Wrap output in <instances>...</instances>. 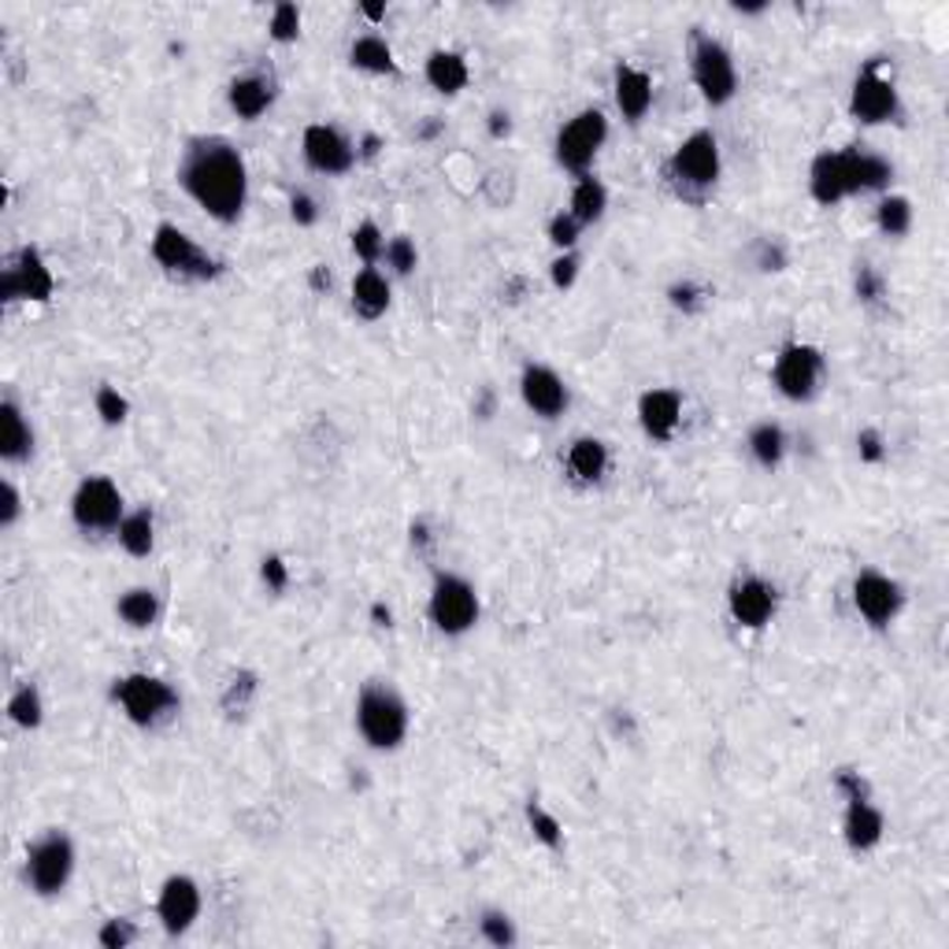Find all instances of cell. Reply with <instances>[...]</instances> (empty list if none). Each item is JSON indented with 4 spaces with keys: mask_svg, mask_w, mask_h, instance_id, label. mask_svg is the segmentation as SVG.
<instances>
[{
    "mask_svg": "<svg viewBox=\"0 0 949 949\" xmlns=\"http://www.w3.org/2000/svg\"><path fill=\"white\" fill-rule=\"evenodd\" d=\"M301 152H304L308 168H312L316 174H327V179H334V174H349L352 163H357V146H352V141L330 123L304 127Z\"/></svg>",
    "mask_w": 949,
    "mask_h": 949,
    "instance_id": "16",
    "label": "cell"
},
{
    "mask_svg": "<svg viewBox=\"0 0 949 949\" xmlns=\"http://www.w3.org/2000/svg\"><path fill=\"white\" fill-rule=\"evenodd\" d=\"M842 168H846V186L849 197L853 193H882L893 179V168L876 152H865L857 146L842 149Z\"/></svg>",
    "mask_w": 949,
    "mask_h": 949,
    "instance_id": "24",
    "label": "cell"
},
{
    "mask_svg": "<svg viewBox=\"0 0 949 949\" xmlns=\"http://www.w3.org/2000/svg\"><path fill=\"white\" fill-rule=\"evenodd\" d=\"M390 308V279L379 268H360L352 279V312L360 319H379Z\"/></svg>",
    "mask_w": 949,
    "mask_h": 949,
    "instance_id": "28",
    "label": "cell"
},
{
    "mask_svg": "<svg viewBox=\"0 0 949 949\" xmlns=\"http://www.w3.org/2000/svg\"><path fill=\"white\" fill-rule=\"evenodd\" d=\"M720 141L712 130H693L676 146L668 160V179L687 201H705V193L720 182Z\"/></svg>",
    "mask_w": 949,
    "mask_h": 949,
    "instance_id": "4",
    "label": "cell"
},
{
    "mask_svg": "<svg viewBox=\"0 0 949 949\" xmlns=\"http://www.w3.org/2000/svg\"><path fill=\"white\" fill-rule=\"evenodd\" d=\"M757 268L760 271H782L787 268V249H782L776 238H760L757 241Z\"/></svg>",
    "mask_w": 949,
    "mask_h": 949,
    "instance_id": "49",
    "label": "cell"
},
{
    "mask_svg": "<svg viewBox=\"0 0 949 949\" xmlns=\"http://www.w3.org/2000/svg\"><path fill=\"white\" fill-rule=\"evenodd\" d=\"M823 374H827V357L823 349L809 346V341H793L776 357V368H771V382L776 390L787 397V401L801 404V401H812L823 386Z\"/></svg>",
    "mask_w": 949,
    "mask_h": 949,
    "instance_id": "12",
    "label": "cell"
},
{
    "mask_svg": "<svg viewBox=\"0 0 949 949\" xmlns=\"http://www.w3.org/2000/svg\"><path fill=\"white\" fill-rule=\"evenodd\" d=\"M876 223L887 238H905L912 230V201L901 193L882 197L879 208H876Z\"/></svg>",
    "mask_w": 949,
    "mask_h": 949,
    "instance_id": "35",
    "label": "cell"
},
{
    "mask_svg": "<svg viewBox=\"0 0 949 949\" xmlns=\"http://www.w3.org/2000/svg\"><path fill=\"white\" fill-rule=\"evenodd\" d=\"M57 293V274L41 257L38 246H23L19 252H12L0 271V301L4 304H16V301H27V304H46L52 301Z\"/></svg>",
    "mask_w": 949,
    "mask_h": 949,
    "instance_id": "10",
    "label": "cell"
},
{
    "mask_svg": "<svg viewBox=\"0 0 949 949\" xmlns=\"http://www.w3.org/2000/svg\"><path fill=\"white\" fill-rule=\"evenodd\" d=\"M290 219H293L297 227H312L316 219H319V204H316V197H312V193H304V190L290 193Z\"/></svg>",
    "mask_w": 949,
    "mask_h": 949,
    "instance_id": "51",
    "label": "cell"
},
{
    "mask_svg": "<svg viewBox=\"0 0 949 949\" xmlns=\"http://www.w3.org/2000/svg\"><path fill=\"white\" fill-rule=\"evenodd\" d=\"M382 260H386V268H390L393 274H412L416 263H419V249H416V241L408 234H397V238L386 241Z\"/></svg>",
    "mask_w": 949,
    "mask_h": 949,
    "instance_id": "41",
    "label": "cell"
},
{
    "mask_svg": "<svg viewBox=\"0 0 949 949\" xmlns=\"http://www.w3.org/2000/svg\"><path fill=\"white\" fill-rule=\"evenodd\" d=\"M565 463H568L571 479L593 487V482H601L605 471H609V446H605L601 438H576L568 446Z\"/></svg>",
    "mask_w": 949,
    "mask_h": 949,
    "instance_id": "26",
    "label": "cell"
},
{
    "mask_svg": "<svg viewBox=\"0 0 949 949\" xmlns=\"http://www.w3.org/2000/svg\"><path fill=\"white\" fill-rule=\"evenodd\" d=\"M260 579H263V587H268V590L282 593L286 587H290V568H286V560H282V557H263V565H260Z\"/></svg>",
    "mask_w": 949,
    "mask_h": 949,
    "instance_id": "50",
    "label": "cell"
},
{
    "mask_svg": "<svg viewBox=\"0 0 949 949\" xmlns=\"http://www.w3.org/2000/svg\"><path fill=\"white\" fill-rule=\"evenodd\" d=\"M857 452L865 463H882V457H887V441H882V434L876 427H868L857 434Z\"/></svg>",
    "mask_w": 949,
    "mask_h": 949,
    "instance_id": "52",
    "label": "cell"
},
{
    "mask_svg": "<svg viewBox=\"0 0 949 949\" xmlns=\"http://www.w3.org/2000/svg\"><path fill=\"white\" fill-rule=\"evenodd\" d=\"M74 842L68 831L52 827L41 838L27 846V882L38 898H57V893L68 890V882L74 876Z\"/></svg>",
    "mask_w": 949,
    "mask_h": 949,
    "instance_id": "5",
    "label": "cell"
},
{
    "mask_svg": "<svg viewBox=\"0 0 949 949\" xmlns=\"http://www.w3.org/2000/svg\"><path fill=\"white\" fill-rule=\"evenodd\" d=\"M19 516H23V493L12 479H4L0 482V531H12Z\"/></svg>",
    "mask_w": 949,
    "mask_h": 949,
    "instance_id": "45",
    "label": "cell"
},
{
    "mask_svg": "<svg viewBox=\"0 0 949 949\" xmlns=\"http://www.w3.org/2000/svg\"><path fill=\"white\" fill-rule=\"evenodd\" d=\"M690 74H693V86L701 90V97L709 101L712 108H723L735 101L738 93V68H735V57L727 52V46H720L716 38L709 34H693V46H690Z\"/></svg>",
    "mask_w": 949,
    "mask_h": 949,
    "instance_id": "8",
    "label": "cell"
},
{
    "mask_svg": "<svg viewBox=\"0 0 949 949\" xmlns=\"http://www.w3.org/2000/svg\"><path fill=\"white\" fill-rule=\"evenodd\" d=\"M898 112H901L898 86H893L890 79H882L879 60H871L853 82V93H849V116L865 127H879V123L898 119Z\"/></svg>",
    "mask_w": 949,
    "mask_h": 949,
    "instance_id": "14",
    "label": "cell"
},
{
    "mask_svg": "<svg viewBox=\"0 0 949 949\" xmlns=\"http://www.w3.org/2000/svg\"><path fill=\"white\" fill-rule=\"evenodd\" d=\"M379 149H382V141H379V138H374V134H363L360 149H357V160H360V157H363V160L379 157Z\"/></svg>",
    "mask_w": 949,
    "mask_h": 949,
    "instance_id": "55",
    "label": "cell"
},
{
    "mask_svg": "<svg viewBox=\"0 0 949 949\" xmlns=\"http://www.w3.org/2000/svg\"><path fill=\"white\" fill-rule=\"evenodd\" d=\"M408 720H412L408 705L390 682L379 679L363 682L357 693V731L371 749H379V753L401 749V742L408 738Z\"/></svg>",
    "mask_w": 949,
    "mask_h": 949,
    "instance_id": "2",
    "label": "cell"
},
{
    "mask_svg": "<svg viewBox=\"0 0 949 949\" xmlns=\"http://www.w3.org/2000/svg\"><path fill=\"white\" fill-rule=\"evenodd\" d=\"M668 301L676 308H682V312H698V308L709 301V290L698 286V282H690V279H682V282H676L668 290Z\"/></svg>",
    "mask_w": 949,
    "mask_h": 949,
    "instance_id": "46",
    "label": "cell"
},
{
    "mask_svg": "<svg viewBox=\"0 0 949 949\" xmlns=\"http://www.w3.org/2000/svg\"><path fill=\"white\" fill-rule=\"evenodd\" d=\"M749 452H753V460L760 463V468L776 471L782 457H787V430H782L779 423H771V419H765V423H757L753 430H749L746 438Z\"/></svg>",
    "mask_w": 949,
    "mask_h": 949,
    "instance_id": "32",
    "label": "cell"
},
{
    "mask_svg": "<svg viewBox=\"0 0 949 949\" xmlns=\"http://www.w3.org/2000/svg\"><path fill=\"white\" fill-rule=\"evenodd\" d=\"M127 501L108 474H86L71 493V520L79 531H119Z\"/></svg>",
    "mask_w": 949,
    "mask_h": 949,
    "instance_id": "11",
    "label": "cell"
},
{
    "mask_svg": "<svg viewBox=\"0 0 949 949\" xmlns=\"http://www.w3.org/2000/svg\"><path fill=\"white\" fill-rule=\"evenodd\" d=\"M312 286H316V290H330V271L323 268V263H316V271H312Z\"/></svg>",
    "mask_w": 949,
    "mask_h": 949,
    "instance_id": "57",
    "label": "cell"
},
{
    "mask_svg": "<svg viewBox=\"0 0 949 949\" xmlns=\"http://www.w3.org/2000/svg\"><path fill=\"white\" fill-rule=\"evenodd\" d=\"M438 130H441V123H438L434 116H430V123H423V127H419V130H416V138H423V141H427V138H434Z\"/></svg>",
    "mask_w": 949,
    "mask_h": 949,
    "instance_id": "59",
    "label": "cell"
},
{
    "mask_svg": "<svg viewBox=\"0 0 949 949\" xmlns=\"http://www.w3.org/2000/svg\"><path fill=\"white\" fill-rule=\"evenodd\" d=\"M605 208H609V190H605V182L593 179V174H582L576 182V190H571L568 212L576 216L582 227H590L605 216Z\"/></svg>",
    "mask_w": 949,
    "mask_h": 949,
    "instance_id": "33",
    "label": "cell"
},
{
    "mask_svg": "<svg viewBox=\"0 0 949 949\" xmlns=\"http://www.w3.org/2000/svg\"><path fill=\"white\" fill-rule=\"evenodd\" d=\"M257 690H260V682H257V676H252V671H238L234 679L227 682V690H223V712L230 716V720H234V716H241L252 705V698H257Z\"/></svg>",
    "mask_w": 949,
    "mask_h": 949,
    "instance_id": "37",
    "label": "cell"
},
{
    "mask_svg": "<svg viewBox=\"0 0 949 949\" xmlns=\"http://www.w3.org/2000/svg\"><path fill=\"white\" fill-rule=\"evenodd\" d=\"M430 623L438 627L441 635L457 638L468 635L474 623H479V593L463 576L457 571H438L434 587H430Z\"/></svg>",
    "mask_w": 949,
    "mask_h": 949,
    "instance_id": "7",
    "label": "cell"
},
{
    "mask_svg": "<svg viewBox=\"0 0 949 949\" xmlns=\"http://www.w3.org/2000/svg\"><path fill=\"white\" fill-rule=\"evenodd\" d=\"M735 12H749V16H757V12H765V4H735Z\"/></svg>",
    "mask_w": 949,
    "mask_h": 949,
    "instance_id": "61",
    "label": "cell"
},
{
    "mask_svg": "<svg viewBox=\"0 0 949 949\" xmlns=\"http://www.w3.org/2000/svg\"><path fill=\"white\" fill-rule=\"evenodd\" d=\"M487 130H490V138H509L512 134V116L509 112H501V108H493L490 112V119H487Z\"/></svg>",
    "mask_w": 949,
    "mask_h": 949,
    "instance_id": "54",
    "label": "cell"
},
{
    "mask_svg": "<svg viewBox=\"0 0 949 949\" xmlns=\"http://www.w3.org/2000/svg\"><path fill=\"white\" fill-rule=\"evenodd\" d=\"M112 698L119 709H123L127 720L134 727H146V731L171 723L182 709L179 690H174L168 679L149 676V671H130V676L116 679Z\"/></svg>",
    "mask_w": 949,
    "mask_h": 949,
    "instance_id": "3",
    "label": "cell"
},
{
    "mask_svg": "<svg viewBox=\"0 0 949 949\" xmlns=\"http://www.w3.org/2000/svg\"><path fill=\"white\" fill-rule=\"evenodd\" d=\"M682 419V393L668 390V386H657V390H646L638 397V423H642L646 438L653 441H671L679 430Z\"/></svg>",
    "mask_w": 949,
    "mask_h": 949,
    "instance_id": "19",
    "label": "cell"
},
{
    "mask_svg": "<svg viewBox=\"0 0 949 949\" xmlns=\"http://www.w3.org/2000/svg\"><path fill=\"white\" fill-rule=\"evenodd\" d=\"M271 38L279 41V46H290V41L301 38V8L297 4H274L271 8Z\"/></svg>",
    "mask_w": 949,
    "mask_h": 949,
    "instance_id": "42",
    "label": "cell"
},
{
    "mask_svg": "<svg viewBox=\"0 0 949 949\" xmlns=\"http://www.w3.org/2000/svg\"><path fill=\"white\" fill-rule=\"evenodd\" d=\"M727 609H731V620L746 631H765V627L776 620L779 612V590L776 582L760 579V576H742L731 582V593H727Z\"/></svg>",
    "mask_w": 949,
    "mask_h": 949,
    "instance_id": "15",
    "label": "cell"
},
{
    "mask_svg": "<svg viewBox=\"0 0 949 949\" xmlns=\"http://www.w3.org/2000/svg\"><path fill=\"white\" fill-rule=\"evenodd\" d=\"M349 63L357 71H368V74H397V57H393L390 41L379 38V34H363V38L352 41Z\"/></svg>",
    "mask_w": 949,
    "mask_h": 949,
    "instance_id": "31",
    "label": "cell"
},
{
    "mask_svg": "<svg viewBox=\"0 0 949 949\" xmlns=\"http://www.w3.org/2000/svg\"><path fill=\"white\" fill-rule=\"evenodd\" d=\"M423 74H427L430 90H438L446 97L460 93L463 86H468V79H471L468 60H463L457 49H434V52H430L427 63H423Z\"/></svg>",
    "mask_w": 949,
    "mask_h": 949,
    "instance_id": "27",
    "label": "cell"
},
{
    "mask_svg": "<svg viewBox=\"0 0 949 949\" xmlns=\"http://www.w3.org/2000/svg\"><path fill=\"white\" fill-rule=\"evenodd\" d=\"M179 186L216 223H234L246 212L249 201V168L227 138L201 134L186 141L179 163Z\"/></svg>",
    "mask_w": 949,
    "mask_h": 949,
    "instance_id": "1",
    "label": "cell"
},
{
    "mask_svg": "<svg viewBox=\"0 0 949 949\" xmlns=\"http://www.w3.org/2000/svg\"><path fill=\"white\" fill-rule=\"evenodd\" d=\"M227 101H230V112L252 123V119H260L274 104V79L263 71L238 74V79L227 86Z\"/></svg>",
    "mask_w": 949,
    "mask_h": 949,
    "instance_id": "22",
    "label": "cell"
},
{
    "mask_svg": "<svg viewBox=\"0 0 949 949\" xmlns=\"http://www.w3.org/2000/svg\"><path fill=\"white\" fill-rule=\"evenodd\" d=\"M520 397H523V404L542 419L565 416L571 404L565 379H560L553 368H546V363H527L520 374Z\"/></svg>",
    "mask_w": 949,
    "mask_h": 949,
    "instance_id": "18",
    "label": "cell"
},
{
    "mask_svg": "<svg viewBox=\"0 0 949 949\" xmlns=\"http://www.w3.org/2000/svg\"><path fill=\"white\" fill-rule=\"evenodd\" d=\"M835 790L842 793L846 801H857V798H871V790H868V779L860 776V771H853V768H842L835 776Z\"/></svg>",
    "mask_w": 949,
    "mask_h": 949,
    "instance_id": "48",
    "label": "cell"
},
{
    "mask_svg": "<svg viewBox=\"0 0 949 949\" xmlns=\"http://www.w3.org/2000/svg\"><path fill=\"white\" fill-rule=\"evenodd\" d=\"M809 193L816 204L831 208L849 197L846 186V168H842V149H823L809 168Z\"/></svg>",
    "mask_w": 949,
    "mask_h": 949,
    "instance_id": "25",
    "label": "cell"
},
{
    "mask_svg": "<svg viewBox=\"0 0 949 949\" xmlns=\"http://www.w3.org/2000/svg\"><path fill=\"white\" fill-rule=\"evenodd\" d=\"M546 234H549V241H553L560 252H576L579 234H582V223H579V219L571 216V212H557L553 219H549Z\"/></svg>",
    "mask_w": 949,
    "mask_h": 949,
    "instance_id": "43",
    "label": "cell"
},
{
    "mask_svg": "<svg viewBox=\"0 0 949 949\" xmlns=\"http://www.w3.org/2000/svg\"><path fill=\"white\" fill-rule=\"evenodd\" d=\"M882 831H887V820H882V812L871 805V798L846 801L842 838L853 853H868V849H876L882 842Z\"/></svg>",
    "mask_w": 949,
    "mask_h": 949,
    "instance_id": "23",
    "label": "cell"
},
{
    "mask_svg": "<svg viewBox=\"0 0 949 949\" xmlns=\"http://www.w3.org/2000/svg\"><path fill=\"white\" fill-rule=\"evenodd\" d=\"M97 942H101L104 949H127L130 942H138V927H134V920H127V916H112V920L101 923Z\"/></svg>",
    "mask_w": 949,
    "mask_h": 949,
    "instance_id": "44",
    "label": "cell"
},
{
    "mask_svg": "<svg viewBox=\"0 0 949 949\" xmlns=\"http://www.w3.org/2000/svg\"><path fill=\"white\" fill-rule=\"evenodd\" d=\"M605 141H609V119H605L601 108H582V112H576L565 127H560L557 163L582 179V174H590L593 160H598V152L605 149Z\"/></svg>",
    "mask_w": 949,
    "mask_h": 949,
    "instance_id": "9",
    "label": "cell"
},
{
    "mask_svg": "<svg viewBox=\"0 0 949 949\" xmlns=\"http://www.w3.org/2000/svg\"><path fill=\"white\" fill-rule=\"evenodd\" d=\"M352 252H357V257L363 260V268H374V263L382 260L386 238H382V230H379L374 219H363V223L352 230Z\"/></svg>",
    "mask_w": 949,
    "mask_h": 949,
    "instance_id": "38",
    "label": "cell"
},
{
    "mask_svg": "<svg viewBox=\"0 0 949 949\" xmlns=\"http://www.w3.org/2000/svg\"><path fill=\"white\" fill-rule=\"evenodd\" d=\"M116 612H119V620L127 627H134V631H149V627L160 620V593L152 587H130L119 593Z\"/></svg>",
    "mask_w": 949,
    "mask_h": 949,
    "instance_id": "29",
    "label": "cell"
},
{
    "mask_svg": "<svg viewBox=\"0 0 949 949\" xmlns=\"http://www.w3.org/2000/svg\"><path fill=\"white\" fill-rule=\"evenodd\" d=\"M93 408H97V416H101V423H108V427L127 423V416H130V401L116 390L112 382H101V386H97Z\"/></svg>",
    "mask_w": 949,
    "mask_h": 949,
    "instance_id": "39",
    "label": "cell"
},
{
    "mask_svg": "<svg viewBox=\"0 0 949 949\" xmlns=\"http://www.w3.org/2000/svg\"><path fill=\"white\" fill-rule=\"evenodd\" d=\"M360 12H363V19H371V23H382V19H386V8H382V4H363Z\"/></svg>",
    "mask_w": 949,
    "mask_h": 949,
    "instance_id": "58",
    "label": "cell"
},
{
    "mask_svg": "<svg viewBox=\"0 0 949 949\" xmlns=\"http://www.w3.org/2000/svg\"><path fill=\"white\" fill-rule=\"evenodd\" d=\"M149 252H152V260L171 274V279H182V282H212L216 274L223 271V263H219L212 252H204L182 227H174V223H160L157 230H152Z\"/></svg>",
    "mask_w": 949,
    "mask_h": 949,
    "instance_id": "6",
    "label": "cell"
},
{
    "mask_svg": "<svg viewBox=\"0 0 949 949\" xmlns=\"http://www.w3.org/2000/svg\"><path fill=\"white\" fill-rule=\"evenodd\" d=\"M853 609L860 612V620H865L868 627L882 631V627H890L905 609L901 582L882 576V571H876V568H865L853 579Z\"/></svg>",
    "mask_w": 949,
    "mask_h": 949,
    "instance_id": "13",
    "label": "cell"
},
{
    "mask_svg": "<svg viewBox=\"0 0 949 949\" xmlns=\"http://www.w3.org/2000/svg\"><path fill=\"white\" fill-rule=\"evenodd\" d=\"M8 720L16 727H23V731H38L41 727V720H46V701H41V690L34 682H23V687L12 690V698H8Z\"/></svg>",
    "mask_w": 949,
    "mask_h": 949,
    "instance_id": "34",
    "label": "cell"
},
{
    "mask_svg": "<svg viewBox=\"0 0 949 949\" xmlns=\"http://www.w3.org/2000/svg\"><path fill=\"white\" fill-rule=\"evenodd\" d=\"M371 620H374V627H390V623H393V612L379 601V605H371Z\"/></svg>",
    "mask_w": 949,
    "mask_h": 949,
    "instance_id": "56",
    "label": "cell"
},
{
    "mask_svg": "<svg viewBox=\"0 0 949 949\" xmlns=\"http://www.w3.org/2000/svg\"><path fill=\"white\" fill-rule=\"evenodd\" d=\"M549 279H553L557 290H571L579 279V252H560L553 268H549Z\"/></svg>",
    "mask_w": 949,
    "mask_h": 949,
    "instance_id": "47",
    "label": "cell"
},
{
    "mask_svg": "<svg viewBox=\"0 0 949 949\" xmlns=\"http://www.w3.org/2000/svg\"><path fill=\"white\" fill-rule=\"evenodd\" d=\"M479 931H482V938H487L490 946H498V949H505V946H516V923H512V916L509 912H501V909H487L479 916Z\"/></svg>",
    "mask_w": 949,
    "mask_h": 949,
    "instance_id": "40",
    "label": "cell"
},
{
    "mask_svg": "<svg viewBox=\"0 0 949 949\" xmlns=\"http://www.w3.org/2000/svg\"><path fill=\"white\" fill-rule=\"evenodd\" d=\"M430 535H427V523H412V546H427Z\"/></svg>",
    "mask_w": 949,
    "mask_h": 949,
    "instance_id": "60",
    "label": "cell"
},
{
    "mask_svg": "<svg viewBox=\"0 0 949 949\" xmlns=\"http://www.w3.org/2000/svg\"><path fill=\"white\" fill-rule=\"evenodd\" d=\"M612 97L627 123H642L649 108H653V79L635 63H620L612 74Z\"/></svg>",
    "mask_w": 949,
    "mask_h": 949,
    "instance_id": "20",
    "label": "cell"
},
{
    "mask_svg": "<svg viewBox=\"0 0 949 949\" xmlns=\"http://www.w3.org/2000/svg\"><path fill=\"white\" fill-rule=\"evenodd\" d=\"M527 823H531L535 838H538V842H542L546 849H560V846H565V823H560L557 816L546 809V805L527 801Z\"/></svg>",
    "mask_w": 949,
    "mask_h": 949,
    "instance_id": "36",
    "label": "cell"
},
{
    "mask_svg": "<svg viewBox=\"0 0 949 949\" xmlns=\"http://www.w3.org/2000/svg\"><path fill=\"white\" fill-rule=\"evenodd\" d=\"M119 546L138 560L157 549V516H152L149 505L123 516V523H119Z\"/></svg>",
    "mask_w": 949,
    "mask_h": 949,
    "instance_id": "30",
    "label": "cell"
},
{
    "mask_svg": "<svg viewBox=\"0 0 949 949\" xmlns=\"http://www.w3.org/2000/svg\"><path fill=\"white\" fill-rule=\"evenodd\" d=\"M853 286H857V297H860V301H865V304L879 301V297H882V279H879V271L871 268V263H860V268H857V282H853Z\"/></svg>",
    "mask_w": 949,
    "mask_h": 949,
    "instance_id": "53",
    "label": "cell"
},
{
    "mask_svg": "<svg viewBox=\"0 0 949 949\" xmlns=\"http://www.w3.org/2000/svg\"><path fill=\"white\" fill-rule=\"evenodd\" d=\"M201 887H197L193 876H168L160 882V893H157V916H160V927L168 935H186L190 927L197 923L201 916Z\"/></svg>",
    "mask_w": 949,
    "mask_h": 949,
    "instance_id": "17",
    "label": "cell"
},
{
    "mask_svg": "<svg viewBox=\"0 0 949 949\" xmlns=\"http://www.w3.org/2000/svg\"><path fill=\"white\" fill-rule=\"evenodd\" d=\"M34 457V427L19 401L4 397L0 401V460L4 463H27Z\"/></svg>",
    "mask_w": 949,
    "mask_h": 949,
    "instance_id": "21",
    "label": "cell"
}]
</instances>
